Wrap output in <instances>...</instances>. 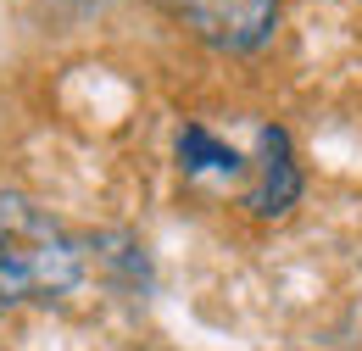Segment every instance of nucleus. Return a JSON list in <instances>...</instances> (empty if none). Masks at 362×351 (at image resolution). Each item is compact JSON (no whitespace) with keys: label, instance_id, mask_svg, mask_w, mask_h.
<instances>
[{"label":"nucleus","instance_id":"f257e3e1","mask_svg":"<svg viewBox=\"0 0 362 351\" xmlns=\"http://www.w3.org/2000/svg\"><path fill=\"white\" fill-rule=\"evenodd\" d=\"M84 240L23 190H0V307L56 301L84 279Z\"/></svg>","mask_w":362,"mask_h":351},{"label":"nucleus","instance_id":"f03ea898","mask_svg":"<svg viewBox=\"0 0 362 351\" xmlns=\"http://www.w3.org/2000/svg\"><path fill=\"white\" fill-rule=\"evenodd\" d=\"M151 6L168 11L173 23H184L212 50H228V56L262 50L279 28V0H151Z\"/></svg>","mask_w":362,"mask_h":351},{"label":"nucleus","instance_id":"7ed1b4c3","mask_svg":"<svg viewBox=\"0 0 362 351\" xmlns=\"http://www.w3.org/2000/svg\"><path fill=\"white\" fill-rule=\"evenodd\" d=\"M251 190L240 195L257 218H284L296 201H301V168H296V145H290V134L268 123V129L257 134V162H251Z\"/></svg>","mask_w":362,"mask_h":351},{"label":"nucleus","instance_id":"20e7f679","mask_svg":"<svg viewBox=\"0 0 362 351\" xmlns=\"http://www.w3.org/2000/svg\"><path fill=\"white\" fill-rule=\"evenodd\" d=\"M179 168L184 173H245V156L234 151V145H223V139H212V134L201 129V123H189V129L179 134Z\"/></svg>","mask_w":362,"mask_h":351}]
</instances>
